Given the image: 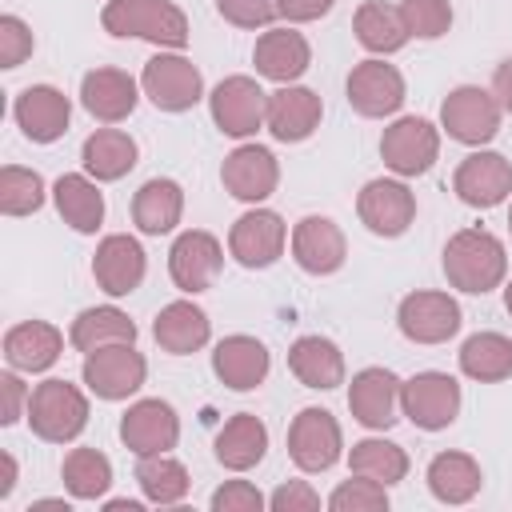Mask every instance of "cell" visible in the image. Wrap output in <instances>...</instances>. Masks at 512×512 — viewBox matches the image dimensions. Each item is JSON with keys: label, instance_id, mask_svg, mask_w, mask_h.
<instances>
[{"label": "cell", "instance_id": "6da1fadb", "mask_svg": "<svg viewBox=\"0 0 512 512\" xmlns=\"http://www.w3.org/2000/svg\"><path fill=\"white\" fill-rule=\"evenodd\" d=\"M440 268H444V276H448V284L456 292L484 296V292L504 284L508 252H504V240L496 232H488V228H460V232L448 236Z\"/></svg>", "mask_w": 512, "mask_h": 512}, {"label": "cell", "instance_id": "7a4b0ae2", "mask_svg": "<svg viewBox=\"0 0 512 512\" xmlns=\"http://www.w3.org/2000/svg\"><path fill=\"white\" fill-rule=\"evenodd\" d=\"M100 24L116 40H148L156 48L180 52L188 48V16L172 0H108L100 12Z\"/></svg>", "mask_w": 512, "mask_h": 512}, {"label": "cell", "instance_id": "3957f363", "mask_svg": "<svg viewBox=\"0 0 512 512\" xmlns=\"http://www.w3.org/2000/svg\"><path fill=\"white\" fill-rule=\"evenodd\" d=\"M24 420H28L32 436H40L44 444H72L88 428V396L76 384L48 376L32 388Z\"/></svg>", "mask_w": 512, "mask_h": 512}, {"label": "cell", "instance_id": "277c9868", "mask_svg": "<svg viewBox=\"0 0 512 512\" xmlns=\"http://www.w3.org/2000/svg\"><path fill=\"white\" fill-rule=\"evenodd\" d=\"M460 380L448 372H416L400 380V416L420 432H444L460 416Z\"/></svg>", "mask_w": 512, "mask_h": 512}, {"label": "cell", "instance_id": "5b68a950", "mask_svg": "<svg viewBox=\"0 0 512 512\" xmlns=\"http://www.w3.org/2000/svg\"><path fill=\"white\" fill-rule=\"evenodd\" d=\"M500 116V100L480 84H460L440 100V128L448 132V140L468 148H484L500 132Z\"/></svg>", "mask_w": 512, "mask_h": 512}, {"label": "cell", "instance_id": "8992f818", "mask_svg": "<svg viewBox=\"0 0 512 512\" xmlns=\"http://www.w3.org/2000/svg\"><path fill=\"white\" fill-rule=\"evenodd\" d=\"M380 160L400 180L432 172L440 160V128L424 116H396L380 136Z\"/></svg>", "mask_w": 512, "mask_h": 512}, {"label": "cell", "instance_id": "52a82bcc", "mask_svg": "<svg viewBox=\"0 0 512 512\" xmlns=\"http://www.w3.org/2000/svg\"><path fill=\"white\" fill-rule=\"evenodd\" d=\"M80 380L96 400L116 404L144 388L148 360H144V352H136V344H108V348H96L84 356Z\"/></svg>", "mask_w": 512, "mask_h": 512}, {"label": "cell", "instance_id": "ba28073f", "mask_svg": "<svg viewBox=\"0 0 512 512\" xmlns=\"http://www.w3.org/2000/svg\"><path fill=\"white\" fill-rule=\"evenodd\" d=\"M344 96H348L356 116L384 120V116H396L404 108L408 88H404V76L396 64H388L384 56H368V60L352 64V72L344 80Z\"/></svg>", "mask_w": 512, "mask_h": 512}, {"label": "cell", "instance_id": "9c48e42d", "mask_svg": "<svg viewBox=\"0 0 512 512\" xmlns=\"http://www.w3.org/2000/svg\"><path fill=\"white\" fill-rule=\"evenodd\" d=\"M140 92L160 112H188L204 100V76L180 52H156L140 72Z\"/></svg>", "mask_w": 512, "mask_h": 512}, {"label": "cell", "instance_id": "30bf717a", "mask_svg": "<svg viewBox=\"0 0 512 512\" xmlns=\"http://www.w3.org/2000/svg\"><path fill=\"white\" fill-rule=\"evenodd\" d=\"M208 112L212 124L232 136V140H248L264 128L268 116V92L252 80V76H224L212 92H208Z\"/></svg>", "mask_w": 512, "mask_h": 512}, {"label": "cell", "instance_id": "8fae6325", "mask_svg": "<svg viewBox=\"0 0 512 512\" xmlns=\"http://www.w3.org/2000/svg\"><path fill=\"white\" fill-rule=\"evenodd\" d=\"M356 216L372 236L396 240L416 220V192L400 176H376L356 196Z\"/></svg>", "mask_w": 512, "mask_h": 512}, {"label": "cell", "instance_id": "7c38bea8", "mask_svg": "<svg viewBox=\"0 0 512 512\" xmlns=\"http://www.w3.org/2000/svg\"><path fill=\"white\" fill-rule=\"evenodd\" d=\"M288 456L300 472H328L344 456L340 420L328 408H300L288 424Z\"/></svg>", "mask_w": 512, "mask_h": 512}, {"label": "cell", "instance_id": "4fadbf2b", "mask_svg": "<svg viewBox=\"0 0 512 512\" xmlns=\"http://www.w3.org/2000/svg\"><path fill=\"white\" fill-rule=\"evenodd\" d=\"M396 324H400L404 340H412V344H448L460 332L464 312H460L456 296L436 292V288H420V292H408L400 300Z\"/></svg>", "mask_w": 512, "mask_h": 512}, {"label": "cell", "instance_id": "5bb4252c", "mask_svg": "<svg viewBox=\"0 0 512 512\" xmlns=\"http://www.w3.org/2000/svg\"><path fill=\"white\" fill-rule=\"evenodd\" d=\"M220 268H224V244L204 228L180 232L168 248V276L184 296L208 292L220 280Z\"/></svg>", "mask_w": 512, "mask_h": 512}, {"label": "cell", "instance_id": "9a60e30c", "mask_svg": "<svg viewBox=\"0 0 512 512\" xmlns=\"http://www.w3.org/2000/svg\"><path fill=\"white\" fill-rule=\"evenodd\" d=\"M120 440L124 448L140 460V456H160V452H172L180 444V416L168 400L160 396H144V400H132L128 412L120 416Z\"/></svg>", "mask_w": 512, "mask_h": 512}, {"label": "cell", "instance_id": "2e32d148", "mask_svg": "<svg viewBox=\"0 0 512 512\" xmlns=\"http://www.w3.org/2000/svg\"><path fill=\"white\" fill-rule=\"evenodd\" d=\"M284 244H288V224L272 208H252L236 216V224L228 228V256L240 268H272L284 256Z\"/></svg>", "mask_w": 512, "mask_h": 512}, {"label": "cell", "instance_id": "e0dca14e", "mask_svg": "<svg viewBox=\"0 0 512 512\" xmlns=\"http://www.w3.org/2000/svg\"><path fill=\"white\" fill-rule=\"evenodd\" d=\"M452 192L460 196V204L480 208V212L504 204L512 196V160L488 148L468 152L452 172Z\"/></svg>", "mask_w": 512, "mask_h": 512}, {"label": "cell", "instance_id": "ac0fdd59", "mask_svg": "<svg viewBox=\"0 0 512 512\" xmlns=\"http://www.w3.org/2000/svg\"><path fill=\"white\" fill-rule=\"evenodd\" d=\"M148 276V256H144V244L128 232H112L96 244V256H92V280L104 296L120 300V296H132Z\"/></svg>", "mask_w": 512, "mask_h": 512}, {"label": "cell", "instance_id": "d6986e66", "mask_svg": "<svg viewBox=\"0 0 512 512\" xmlns=\"http://www.w3.org/2000/svg\"><path fill=\"white\" fill-rule=\"evenodd\" d=\"M348 412L368 432H388L400 420V376L392 368H360L348 384Z\"/></svg>", "mask_w": 512, "mask_h": 512}, {"label": "cell", "instance_id": "ffe728a7", "mask_svg": "<svg viewBox=\"0 0 512 512\" xmlns=\"http://www.w3.org/2000/svg\"><path fill=\"white\" fill-rule=\"evenodd\" d=\"M220 184L240 204H264L280 184V164L264 144H240L220 164Z\"/></svg>", "mask_w": 512, "mask_h": 512}, {"label": "cell", "instance_id": "44dd1931", "mask_svg": "<svg viewBox=\"0 0 512 512\" xmlns=\"http://www.w3.org/2000/svg\"><path fill=\"white\" fill-rule=\"evenodd\" d=\"M292 260L308 272V276H332L344 268L348 260V240H344V228L332 220V216H300L292 224Z\"/></svg>", "mask_w": 512, "mask_h": 512}, {"label": "cell", "instance_id": "7402d4cb", "mask_svg": "<svg viewBox=\"0 0 512 512\" xmlns=\"http://www.w3.org/2000/svg\"><path fill=\"white\" fill-rule=\"evenodd\" d=\"M12 116H16V128L24 132V140H32V144H56L68 132L72 100L60 88H52V84H28V88L16 92Z\"/></svg>", "mask_w": 512, "mask_h": 512}, {"label": "cell", "instance_id": "603a6c76", "mask_svg": "<svg viewBox=\"0 0 512 512\" xmlns=\"http://www.w3.org/2000/svg\"><path fill=\"white\" fill-rule=\"evenodd\" d=\"M324 120V100L320 92L304 88V84H280L276 92H268V116L264 128L272 132V140L280 144H300L308 140Z\"/></svg>", "mask_w": 512, "mask_h": 512}, {"label": "cell", "instance_id": "cb8c5ba5", "mask_svg": "<svg viewBox=\"0 0 512 512\" xmlns=\"http://www.w3.org/2000/svg\"><path fill=\"white\" fill-rule=\"evenodd\" d=\"M140 80H132L124 68H112V64H104V68H92V72H84V80H80V104H84V112L92 116V120H100V124H120V120H128L132 112H136V104H140Z\"/></svg>", "mask_w": 512, "mask_h": 512}, {"label": "cell", "instance_id": "d4e9b609", "mask_svg": "<svg viewBox=\"0 0 512 512\" xmlns=\"http://www.w3.org/2000/svg\"><path fill=\"white\" fill-rule=\"evenodd\" d=\"M252 64H256V76H264V80H272V84H296V80L312 68V44H308L304 32H296L292 24H284V28H264V32L256 36Z\"/></svg>", "mask_w": 512, "mask_h": 512}, {"label": "cell", "instance_id": "484cf974", "mask_svg": "<svg viewBox=\"0 0 512 512\" xmlns=\"http://www.w3.org/2000/svg\"><path fill=\"white\" fill-rule=\"evenodd\" d=\"M268 368H272V356H268L264 340H256L248 332H232V336L216 340V348H212V372L232 392L260 388L268 380Z\"/></svg>", "mask_w": 512, "mask_h": 512}, {"label": "cell", "instance_id": "4316f807", "mask_svg": "<svg viewBox=\"0 0 512 512\" xmlns=\"http://www.w3.org/2000/svg\"><path fill=\"white\" fill-rule=\"evenodd\" d=\"M152 340L168 356H192L212 340V320L196 300H172L152 320Z\"/></svg>", "mask_w": 512, "mask_h": 512}, {"label": "cell", "instance_id": "83f0119b", "mask_svg": "<svg viewBox=\"0 0 512 512\" xmlns=\"http://www.w3.org/2000/svg\"><path fill=\"white\" fill-rule=\"evenodd\" d=\"M64 356V332L48 320H20L4 332V360L16 372H48Z\"/></svg>", "mask_w": 512, "mask_h": 512}, {"label": "cell", "instance_id": "f1b7e54d", "mask_svg": "<svg viewBox=\"0 0 512 512\" xmlns=\"http://www.w3.org/2000/svg\"><path fill=\"white\" fill-rule=\"evenodd\" d=\"M288 372L304 384V388H316V392H328V388H340L348 368H344V352L336 340L328 336H296L292 348H288Z\"/></svg>", "mask_w": 512, "mask_h": 512}, {"label": "cell", "instance_id": "f546056e", "mask_svg": "<svg viewBox=\"0 0 512 512\" xmlns=\"http://www.w3.org/2000/svg\"><path fill=\"white\" fill-rule=\"evenodd\" d=\"M212 452H216V464L228 468V472H248L264 460L268 452V428L256 412H236L224 420V428L216 432L212 440Z\"/></svg>", "mask_w": 512, "mask_h": 512}, {"label": "cell", "instance_id": "4dcf8cb0", "mask_svg": "<svg viewBox=\"0 0 512 512\" xmlns=\"http://www.w3.org/2000/svg\"><path fill=\"white\" fill-rule=\"evenodd\" d=\"M52 204L60 220L80 236H92L104 224V192L100 180H92L88 172H64L52 184Z\"/></svg>", "mask_w": 512, "mask_h": 512}, {"label": "cell", "instance_id": "1f68e13d", "mask_svg": "<svg viewBox=\"0 0 512 512\" xmlns=\"http://www.w3.org/2000/svg\"><path fill=\"white\" fill-rule=\"evenodd\" d=\"M184 216V188L172 176H152L132 196V224L144 236H168L176 232Z\"/></svg>", "mask_w": 512, "mask_h": 512}, {"label": "cell", "instance_id": "d6a6232c", "mask_svg": "<svg viewBox=\"0 0 512 512\" xmlns=\"http://www.w3.org/2000/svg\"><path fill=\"white\" fill-rule=\"evenodd\" d=\"M140 160V148L136 140L124 132V128H96L84 144H80V164L92 180L100 184H112V180H124Z\"/></svg>", "mask_w": 512, "mask_h": 512}, {"label": "cell", "instance_id": "836d02e7", "mask_svg": "<svg viewBox=\"0 0 512 512\" xmlns=\"http://www.w3.org/2000/svg\"><path fill=\"white\" fill-rule=\"evenodd\" d=\"M424 484L440 504H468L484 488V472H480V460L468 452H436L428 460Z\"/></svg>", "mask_w": 512, "mask_h": 512}, {"label": "cell", "instance_id": "e575fe53", "mask_svg": "<svg viewBox=\"0 0 512 512\" xmlns=\"http://www.w3.org/2000/svg\"><path fill=\"white\" fill-rule=\"evenodd\" d=\"M68 344L84 356L96 348H108V344H136V320L116 304L84 308V312H76V320L68 328Z\"/></svg>", "mask_w": 512, "mask_h": 512}, {"label": "cell", "instance_id": "d590c367", "mask_svg": "<svg viewBox=\"0 0 512 512\" xmlns=\"http://www.w3.org/2000/svg\"><path fill=\"white\" fill-rule=\"evenodd\" d=\"M352 32H356V44L372 56H392L412 40L408 28H404L400 8L384 4V0H364L352 16Z\"/></svg>", "mask_w": 512, "mask_h": 512}, {"label": "cell", "instance_id": "8d00e7d4", "mask_svg": "<svg viewBox=\"0 0 512 512\" xmlns=\"http://www.w3.org/2000/svg\"><path fill=\"white\" fill-rule=\"evenodd\" d=\"M460 372L476 384H500L512 376V340L504 332H472L460 352Z\"/></svg>", "mask_w": 512, "mask_h": 512}, {"label": "cell", "instance_id": "74e56055", "mask_svg": "<svg viewBox=\"0 0 512 512\" xmlns=\"http://www.w3.org/2000/svg\"><path fill=\"white\" fill-rule=\"evenodd\" d=\"M348 468L356 476H368V480H380L384 488L400 484L408 476V452L396 444V440H384V436H364L348 448Z\"/></svg>", "mask_w": 512, "mask_h": 512}, {"label": "cell", "instance_id": "f35d334b", "mask_svg": "<svg viewBox=\"0 0 512 512\" xmlns=\"http://www.w3.org/2000/svg\"><path fill=\"white\" fill-rule=\"evenodd\" d=\"M60 480L72 500H104L112 488V460L100 448H72L60 464Z\"/></svg>", "mask_w": 512, "mask_h": 512}, {"label": "cell", "instance_id": "ab89813d", "mask_svg": "<svg viewBox=\"0 0 512 512\" xmlns=\"http://www.w3.org/2000/svg\"><path fill=\"white\" fill-rule=\"evenodd\" d=\"M136 484H140V492H144L148 504H160L164 508V504H180L188 496L192 476H188V468L172 452H160V456H140Z\"/></svg>", "mask_w": 512, "mask_h": 512}, {"label": "cell", "instance_id": "60d3db41", "mask_svg": "<svg viewBox=\"0 0 512 512\" xmlns=\"http://www.w3.org/2000/svg\"><path fill=\"white\" fill-rule=\"evenodd\" d=\"M48 200V184L36 168L4 164L0 168V212L4 216H32Z\"/></svg>", "mask_w": 512, "mask_h": 512}, {"label": "cell", "instance_id": "b9f144b4", "mask_svg": "<svg viewBox=\"0 0 512 512\" xmlns=\"http://www.w3.org/2000/svg\"><path fill=\"white\" fill-rule=\"evenodd\" d=\"M328 508L332 512H384L388 508V488L380 480L368 476H348L328 492Z\"/></svg>", "mask_w": 512, "mask_h": 512}, {"label": "cell", "instance_id": "7bdbcfd3", "mask_svg": "<svg viewBox=\"0 0 512 512\" xmlns=\"http://www.w3.org/2000/svg\"><path fill=\"white\" fill-rule=\"evenodd\" d=\"M396 8L404 16L408 36H416V40H440L452 28V4L448 0H400Z\"/></svg>", "mask_w": 512, "mask_h": 512}, {"label": "cell", "instance_id": "ee69618b", "mask_svg": "<svg viewBox=\"0 0 512 512\" xmlns=\"http://www.w3.org/2000/svg\"><path fill=\"white\" fill-rule=\"evenodd\" d=\"M216 12L232 24V28H272V20H280V4L276 0H216Z\"/></svg>", "mask_w": 512, "mask_h": 512}, {"label": "cell", "instance_id": "f6af8a7d", "mask_svg": "<svg viewBox=\"0 0 512 512\" xmlns=\"http://www.w3.org/2000/svg\"><path fill=\"white\" fill-rule=\"evenodd\" d=\"M32 48H36L32 28H28L20 16L4 12V16H0V68H20V64L32 56Z\"/></svg>", "mask_w": 512, "mask_h": 512}, {"label": "cell", "instance_id": "bcb514c9", "mask_svg": "<svg viewBox=\"0 0 512 512\" xmlns=\"http://www.w3.org/2000/svg\"><path fill=\"white\" fill-rule=\"evenodd\" d=\"M212 512H260L268 504V496L252 484V480H224L216 492H212Z\"/></svg>", "mask_w": 512, "mask_h": 512}, {"label": "cell", "instance_id": "7dc6e473", "mask_svg": "<svg viewBox=\"0 0 512 512\" xmlns=\"http://www.w3.org/2000/svg\"><path fill=\"white\" fill-rule=\"evenodd\" d=\"M272 512H316L320 508V492L308 480H284L272 496H268Z\"/></svg>", "mask_w": 512, "mask_h": 512}, {"label": "cell", "instance_id": "c3c4849f", "mask_svg": "<svg viewBox=\"0 0 512 512\" xmlns=\"http://www.w3.org/2000/svg\"><path fill=\"white\" fill-rule=\"evenodd\" d=\"M0 396H4V408H0V424L4 428H12L20 416H28V388H24V380H20V372L16 368H8V372H0Z\"/></svg>", "mask_w": 512, "mask_h": 512}, {"label": "cell", "instance_id": "681fc988", "mask_svg": "<svg viewBox=\"0 0 512 512\" xmlns=\"http://www.w3.org/2000/svg\"><path fill=\"white\" fill-rule=\"evenodd\" d=\"M276 4H280V20H288V24H308V20L328 16L336 0H276Z\"/></svg>", "mask_w": 512, "mask_h": 512}, {"label": "cell", "instance_id": "f907efd6", "mask_svg": "<svg viewBox=\"0 0 512 512\" xmlns=\"http://www.w3.org/2000/svg\"><path fill=\"white\" fill-rule=\"evenodd\" d=\"M492 96H496L500 108L512 116V56L496 64V72H492Z\"/></svg>", "mask_w": 512, "mask_h": 512}, {"label": "cell", "instance_id": "816d5d0a", "mask_svg": "<svg viewBox=\"0 0 512 512\" xmlns=\"http://www.w3.org/2000/svg\"><path fill=\"white\" fill-rule=\"evenodd\" d=\"M0 468H4V476H0V500H8L12 488H16V456L12 452H0Z\"/></svg>", "mask_w": 512, "mask_h": 512}, {"label": "cell", "instance_id": "f5cc1de1", "mask_svg": "<svg viewBox=\"0 0 512 512\" xmlns=\"http://www.w3.org/2000/svg\"><path fill=\"white\" fill-rule=\"evenodd\" d=\"M104 508H108V512H140L144 504H140V500H104Z\"/></svg>", "mask_w": 512, "mask_h": 512}, {"label": "cell", "instance_id": "db71d44e", "mask_svg": "<svg viewBox=\"0 0 512 512\" xmlns=\"http://www.w3.org/2000/svg\"><path fill=\"white\" fill-rule=\"evenodd\" d=\"M504 308H508V316H512V280L504 284Z\"/></svg>", "mask_w": 512, "mask_h": 512}, {"label": "cell", "instance_id": "11a10c76", "mask_svg": "<svg viewBox=\"0 0 512 512\" xmlns=\"http://www.w3.org/2000/svg\"><path fill=\"white\" fill-rule=\"evenodd\" d=\"M508 232H512V208H508Z\"/></svg>", "mask_w": 512, "mask_h": 512}]
</instances>
